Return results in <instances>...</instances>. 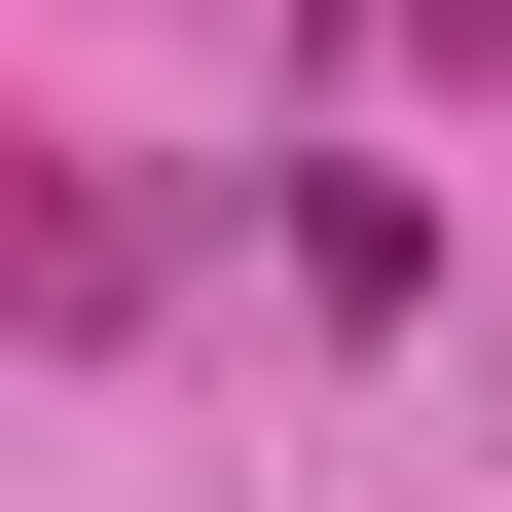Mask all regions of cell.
Returning <instances> with one entry per match:
<instances>
[{"label": "cell", "mask_w": 512, "mask_h": 512, "mask_svg": "<svg viewBox=\"0 0 512 512\" xmlns=\"http://www.w3.org/2000/svg\"><path fill=\"white\" fill-rule=\"evenodd\" d=\"M0 293H37V330H110V293H147V220H110V183H0Z\"/></svg>", "instance_id": "6da1fadb"}]
</instances>
